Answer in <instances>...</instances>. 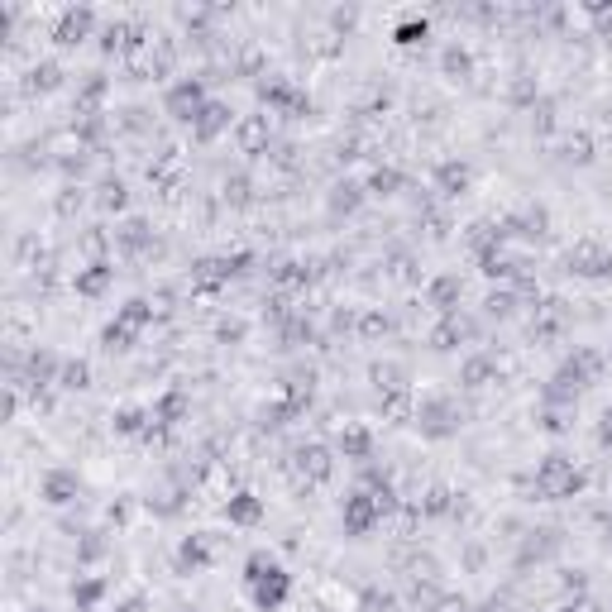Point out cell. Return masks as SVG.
Listing matches in <instances>:
<instances>
[{"instance_id":"cell-40","label":"cell","mask_w":612,"mask_h":612,"mask_svg":"<svg viewBox=\"0 0 612 612\" xmlns=\"http://www.w3.org/2000/svg\"><path fill=\"white\" fill-rule=\"evenodd\" d=\"M421 512H426V517L455 512V493H450V488H431V493H426V503H421Z\"/></svg>"},{"instance_id":"cell-6","label":"cell","mask_w":612,"mask_h":612,"mask_svg":"<svg viewBox=\"0 0 612 612\" xmlns=\"http://www.w3.org/2000/svg\"><path fill=\"white\" fill-rule=\"evenodd\" d=\"M206 101H211V96H206V87H201V77H177L173 87L163 91V110L173 115L177 125H192Z\"/></svg>"},{"instance_id":"cell-1","label":"cell","mask_w":612,"mask_h":612,"mask_svg":"<svg viewBox=\"0 0 612 612\" xmlns=\"http://www.w3.org/2000/svg\"><path fill=\"white\" fill-rule=\"evenodd\" d=\"M244 593H249L254 612H278V608H287V598H292V574L283 569L278 555L254 550V555L244 560Z\"/></svg>"},{"instance_id":"cell-2","label":"cell","mask_w":612,"mask_h":612,"mask_svg":"<svg viewBox=\"0 0 612 612\" xmlns=\"http://www.w3.org/2000/svg\"><path fill=\"white\" fill-rule=\"evenodd\" d=\"M598 373H603V354H598V350H584V345H579L574 354H565V359H560V369L550 373V383H546V393H541V402H555V407H574V402H579V393L598 383Z\"/></svg>"},{"instance_id":"cell-53","label":"cell","mask_w":612,"mask_h":612,"mask_svg":"<svg viewBox=\"0 0 612 612\" xmlns=\"http://www.w3.org/2000/svg\"><path fill=\"white\" fill-rule=\"evenodd\" d=\"M29 612H53V608H29Z\"/></svg>"},{"instance_id":"cell-51","label":"cell","mask_w":612,"mask_h":612,"mask_svg":"<svg viewBox=\"0 0 612 612\" xmlns=\"http://www.w3.org/2000/svg\"><path fill=\"white\" fill-rule=\"evenodd\" d=\"M555 612H589L584 603H565V608H555Z\"/></svg>"},{"instance_id":"cell-3","label":"cell","mask_w":612,"mask_h":612,"mask_svg":"<svg viewBox=\"0 0 612 612\" xmlns=\"http://www.w3.org/2000/svg\"><path fill=\"white\" fill-rule=\"evenodd\" d=\"M393 512V488H354L345 507H340V526H345V536H369L373 526L383 522Z\"/></svg>"},{"instance_id":"cell-28","label":"cell","mask_w":612,"mask_h":612,"mask_svg":"<svg viewBox=\"0 0 612 612\" xmlns=\"http://www.w3.org/2000/svg\"><path fill=\"white\" fill-rule=\"evenodd\" d=\"M364 187H369V197H397V192L407 187V173H402V168H393V163H383V168H373V173H369V182H364Z\"/></svg>"},{"instance_id":"cell-50","label":"cell","mask_w":612,"mask_h":612,"mask_svg":"<svg viewBox=\"0 0 612 612\" xmlns=\"http://www.w3.org/2000/svg\"><path fill=\"white\" fill-rule=\"evenodd\" d=\"M378 330H388V316H364V335H378Z\"/></svg>"},{"instance_id":"cell-33","label":"cell","mask_w":612,"mask_h":612,"mask_svg":"<svg viewBox=\"0 0 612 612\" xmlns=\"http://www.w3.org/2000/svg\"><path fill=\"white\" fill-rule=\"evenodd\" d=\"M373 388L383 397H402V388H407V369L402 364H373Z\"/></svg>"},{"instance_id":"cell-39","label":"cell","mask_w":612,"mask_h":612,"mask_svg":"<svg viewBox=\"0 0 612 612\" xmlns=\"http://www.w3.org/2000/svg\"><path fill=\"white\" fill-rule=\"evenodd\" d=\"M115 316H120V321H130L134 330H144V326H149V321H153V306L144 302V297H130V302L120 306Z\"/></svg>"},{"instance_id":"cell-7","label":"cell","mask_w":612,"mask_h":612,"mask_svg":"<svg viewBox=\"0 0 612 612\" xmlns=\"http://www.w3.org/2000/svg\"><path fill=\"white\" fill-rule=\"evenodd\" d=\"M82 498V474L77 469H48L39 479V503L44 507H72Z\"/></svg>"},{"instance_id":"cell-34","label":"cell","mask_w":612,"mask_h":612,"mask_svg":"<svg viewBox=\"0 0 612 612\" xmlns=\"http://www.w3.org/2000/svg\"><path fill=\"white\" fill-rule=\"evenodd\" d=\"M58 388H67V393H87L91 388V364L87 359H63V378H58Z\"/></svg>"},{"instance_id":"cell-18","label":"cell","mask_w":612,"mask_h":612,"mask_svg":"<svg viewBox=\"0 0 612 612\" xmlns=\"http://www.w3.org/2000/svg\"><path fill=\"white\" fill-rule=\"evenodd\" d=\"M225 522L230 526H259L263 522V498L259 493H249V488L230 493V503H225Z\"/></svg>"},{"instance_id":"cell-54","label":"cell","mask_w":612,"mask_h":612,"mask_svg":"<svg viewBox=\"0 0 612 612\" xmlns=\"http://www.w3.org/2000/svg\"><path fill=\"white\" fill-rule=\"evenodd\" d=\"M182 612H197V608H182Z\"/></svg>"},{"instance_id":"cell-30","label":"cell","mask_w":612,"mask_h":612,"mask_svg":"<svg viewBox=\"0 0 612 612\" xmlns=\"http://www.w3.org/2000/svg\"><path fill=\"white\" fill-rule=\"evenodd\" d=\"M149 407H120V412L110 416V426H115V436H149Z\"/></svg>"},{"instance_id":"cell-20","label":"cell","mask_w":612,"mask_h":612,"mask_svg":"<svg viewBox=\"0 0 612 612\" xmlns=\"http://www.w3.org/2000/svg\"><path fill=\"white\" fill-rule=\"evenodd\" d=\"M469 182H474V173H469V163H459V158H450V163H440L436 168V192L440 197H464V192H469Z\"/></svg>"},{"instance_id":"cell-14","label":"cell","mask_w":612,"mask_h":612,"mask_svg":"<svg viewBox=\"0 0 612 612\" xmlns=\"http://www.w3.org/2000/svg\"><path fill=\"white\" fill-rule=\"evenodd\" d=\"M216 560V546H211V536L201 531V536H187L182 546H177V574H201V569Z\"/></svg>"},{"instance_id":"cell-48","label":"cell","mask_w":612,"mask_h":612,"mask_svg":"<svg viewBox=\"0 0 612 612\" xmlns=\"http://www.w3.org/2000/svg\"><path fill=\"white\" fill-rule=\"evenodd\" d=\"M436 612H469V598H459V593H445Z\"/></svg>"},{"instance_id":"cell-4","label":"cell","mask_w":612,"mask_h":612,"mask_svg":"<svg viewBox=\"0 0 612 612\" xmlns=\"http://www.w3.org/2000/svg\"><path fill=\"white\" fill-rule=\"evenodd\" d=\"M531 483H536V493H541L546 503H560V498H579L589 479H584V469H579L574 459L555 450V455H546L536 464V479Z\"/></svg>"},{"instance_id":"cell-42","label":"cell","mask_w":612,"mask_h":612,"mask_svg":"<svg viewBox=\"0 0 612 612\" xmlns=\"http://www.w3.org/2000/svg\"><path fill=\"white\" fill-rule=\"evenodd\" d=\"M244 330H249L244 321H220V326H216V340H220V345H240Z\"/></svg>"},{"instance_id":"cell-22","label":"cell","mask_w":612,"mask_h":612,"mask_svg":"<svg viewBox=\"0 0 612 612\" xmlns=\"http://www.w3.org/2000/svg\"><path fill=\"white\" fill-rule=\"evenodd\" d=\"M364 197H369L364 182H335L330 187V216H354L364 206Z\"/></svg>"},{"instance_id":"cell-52","label":"cell","mask_w":612,"mask_h":612,"mask_svg":"<svg viewBox=\"0 0 612 612\" xmlns=\"http://www.w3.org/2000/svg\"><path fill=\"white\" fill-rule=\"evenodd\" d=\"M603 531H608V546H612V517H608V522H603Z\"/></svg>"},{"instance_id":"cell-11","label":"cell","mask_w":612,"mask_h":612,"mask_svg":"<svg viewBox=\"0 0 612 612\" xmlns=\"http://www.w3.org/2000/svg\"><path fill=\"white\" fill-rule=\"evenodd\" d=\"M292 459H297V474H302L306 483H326L330 474H335V459H330V450L321 445V440H306V445H297V450H292Z\"/></svg>"},{"instance_id":"cell-8","label":"cell","mask_w":612,"mask_h":612,"mask_svg":"<svg viewBox=\"0 0 612 612\" xmlns=\"http://www.w3.org/2000/svg\"><path fill=\"white\" fill-rule=\"evenodd\" d=\"M569 273H579V278H612V254L598 240H579L569 249Z\"/></svg>"},{"instance_id":"cell-35","label":"cell","mask_w":612,"mask_h":612,"mask_svg":"<svg viewBox=\"0 0 612 612\" xmlns=\"http://www.w3.org/2000/svg\"><path fill=\"white\" fill-rule=\"evenodd\" d=\"M440 67H445V77H455V82H464V77L474 72V58H469V48L450 44L445 53H440Z\"/></svg>"},{"instance_id":"cell-13","label":"cell","mask_w":612,"mask_h":612,"mask_svg":"<svg viewBox=\"0 0 612 612\" xmlns=\"http://www.w3.org/2000/svg\"><path fill=\"white\" fill-rule=\"evenodd\" d=\"M110 240H115V249H120V254L139 259V254H149V249H153V230H149V220L130 216L125 225H115V230H110Z\"/></svg>"},{"instance_id":"cell-36","label":"cell","mask_w":612,"mask_h":612,"mask_svg":"<svg viewBox=\"0 0 612 612\" xmlns=\"http://www.w3.org/2000/svg\"><path fill=\"white\" fill-rule=\"evenodd\" d=\"M240 144H244V153H268V120L263 115H254V120L240 125Z\"/></svg>"},{"instance_id":"cell-24","label":"cell","mask_w":612,"mask_h":612,"mask_svg":"<svg viewBox=\"0 0 612 612\" xmlns=\"http://www.w3.org/2000/svg\"><path fill=\"white\" fill-rule=\"evenodd\" d=\"M493 378H498L493 354H469V359L459 364V383H464V388H488Z\"/></svg>"},{"instance_id":"cell-21","label":"cell","mask_w":612,"mask_h":612,"mask_svg":"<svg viewBox=\"0 0 612 612\" xmlns=\"http://www.w3.org/2000/svg\"><path fill=\"white\" fill-rule=\"evenodd\" d=\"M106 593H110V584L101 574H77V579H72V603H77V612H96Z\"/></svg>"},{"instance_id":"cell-25","label":"cell","mask_w":612,"mask_h":612,"mask_svg":"<svg viewBox=\"0 0 612 612\" xmlns=\"http://www.w3.org/2000/svg\"><path fill=\"white\" fill-rule=\"evenodd\" d=\"M340 455L354 459V464H369L373 459V431L369 426H345V431H340Z\"/></svg>"},{"instance_id":"cell-15","label":"cell","mask_w":612,"mask_h":612,"mask_svg":"<svg viewBox=\"0 0 612 612\" xmlns=\"http://www.w3.org/2000/svg\"><path fill=\"white\" fill-rule=\"evenodd\" d=\"M149 416H153L149 421V440H153V431H168V426H177V421L187 416V393H182V388H168V393L149 407Z\"/></svg>"},{"instance_id":"cell-27","label":"cell","mask_w":612,"mask_h":612,"mask_svg":"<svg viewBox=\"0 0 612 612\" xmlns=\"http://www.w3.org/2000/svg\"><path fill=\"white\" fill-rule=\"evenodd\" d=\"M130 206V187H125V177H106L101 187H96V211H106V216H120Z\"/></svg>"},{"instance_id":"cell-46","label":"cell","mask_w":612,"mask_h":612,"mask_svg":"<svg viewBox=\"0 0 612 612\" xmlns=\"http://www.w3.org/2000/svg\"><path fill=\"white\" fill-rule=\"evenodd\" d=\"M416 39H426V20H421V24H402V29H397V44H416Z\"/></svg>"},{"instance_id":"cell-41","label":"cell","mask_w":612,"mask_h":612,"mask_svg":"<svg viewBox=\"0 0 612 612\" xmlns=\"http://www.w3.org/2000/svg\"><path fill=\"white\" fill-rule=\"evenodd\" d=\"M589 149H593L589 139H584V134H574V139L565 144V163H589V158H593Z\"/></svg>"},{"instance_id":"cell-19","label":"cell","mask_w":612,"mask_h":612,"mask_svg":"<svg viewBox=\"0 0 612 612\" xmlns=\"http://www.w3.org/2000/svg\"><path fill=\"white\" fill-rule=\"evenodd\" d=\"M560 550V531L555 526H541V531H526V546H522V555H517V565H541V560H550Z\"/></svg>"},{"instance_id":"cell-37","label":"cell","mask_w":612,"mask_h":612,"mask_svg":"<svg viewBox=\"0 0 612 612\" xmlns=\"http://www.w3.org/2000/svg\"><path fill=\"white\" fill-rule=\"evenodd\" d=\"M569 412H574V407L541 402V431H550V436H565V431H569Z\"/></svg>"},{"instance_id":"cell-47","label":"cell","mask_w":612,"mask_h":612,"mask_svg":"<svg viewBox=\"0 0 612 612\" xmlns=\"http://www.w3.org/2000/svg\"><path fill=\"white\" fill-rule=\"evenodd\" d=\"M115 612H149V603H144V593H130V598L115 603Z\"/></svg>"},{"instance_id":"cell-12","label":"cell","mask_w":612,"mask_h":612,"mask_svg":"<svg viewBox=\"0 0 612 612\" xmlns=\"http://www.w3.org/2000/svg\"><path fill=\"white\" fill-rule=\"evenodd\" d=\"M479 326H474V316H464V311H450V316H440V326L431 330V350H459L464 340H474Z\"/></svg>"},{"instance_id":"cell-23","label":"cell","mask_w":612,"mask_h":612,"mask_svg":"<svg viewBox=\"0 0 612 612\" xmlns=\"http://www.w3.org/2000/svg\"><path fill=\"white\" fill-rule=\"evenodd\" d=\"M58 87H63V67L53 63V58L34 63L29 77H24V91H29V96H48V91H58Z\"/></svg>"},{"instance_id":"cell-32","label":"cell","mask_w":612,"mask_h":612,"mask_svg":"<svg viewBox=\"0 0 612 612\" xmlns=\"http://www.w3.org/2000/svg\"><path fill=\"white\" fill-rule=\"evenodd\" d=\"M259 101H263V106H297V110L306 106V101L287 87L283 77H268V82H259Z\"/></svg>"},{"instance_id":"cell-5","label":"cell","mask_w":612,"mask_h":612,"mask_svg":"<svg viewBox=\"0 0 612 612\" xmlns=\"http://www.w3.org/2000/svg\"><path fill=\"white\" fill-rule=\"evenodd\" d=\"M412 426L426 440H450V436H459V426H464V412H459V402L450 393H426L421 402H416Z\"/></svg>"},{"instance_id":"cell-45","label":"cell","mask_w":612,"mask_h":612,"mask_svg":"<svg viewBox=\"0 0 612 612\" xmlns=\"http://www.w3.org/2000/svg\"><path fill=\"white\" fill-rule=\"evenodd\" d=\"M593 440H598V450H612V407L598 416V431H593Z\"/></svg>"},{"instance_id":"cell-17","label":"cell","mask_w":612,"mask_h":612,"mask_svg":"<svg viewBox=\"0 0 612 612\" xmlns=\"http://www.w3.org/2000/svg\"><path fill=\"white\" fill-rule=\"evenodd\" d=\"M115 283V263L106 259H91L87 268H77V297H106V287Z\"/></svg>"},{"instance_id":"cell-49","label":"cell","mask_w":612,"mask_h":612,"mask_svg":"<svg viewBox=\"0 0 612 612\" xmlns=\"http://www.w3.org/2000/svg\"><path fill=\"white\" fill-rule=\"evenodd\" d=\"M101 550H106V541H101V536H91V541H82V560H96Z\"/></svg>"},{"instance_id":"cell-31","label":"cell","mask_w":612,"mask_h":612,"mask_svg":"<svg viewBox=\"0 0 612 612\" xmlns=\"http://www.w3.org/2000/svg\"><path fill=\"white\" fill-rule=\"evenodd\" d=\"M134 340H139V330H134L130 321H120V316H115V321H110V326L101 330V350H106V354L134 350Z\"/></svg>"},{"instance_id":"cell-38","label":"cell","mask_w":612,"mask_h":612,"mask_svg":"<svg viewBox=\"0 0 612 612\" xmlns=\"http://www.w3.org/2000/svg\"><path fill=\"white\" fill-rule=\"evenodd\" d=\"M488 316H493V321H507V316H512V311H517V292H512V287H498V292H488Z\"/></svg>"},{"instance_id":"cell-26","label":"cell","mask_w":612,"mask_h":612,"mask_svg":"<svg viewBox=\"0 0 612 612\" xmlns=\"http://www.w3.org/2000/svg\"><path fill=\"white\" fill-rule=\"evenodd\" d=\"M63 378V359L53 350H34L29 354V383L34 388H48V383H58Z\"/></svg>"},{"instance_id":"cell-43","label":"cell","mask_w":612,"mask_h":612,"mask_svg":"<svg viewBox=\"0 0 612 612\" xmlns=\"http://www.w3.org/2000/svg\"><path fill=\"white\" fill-rule=\"evenodd\" d=\"M225 197L235 201V206H244L249 201V177H225Z\"/></svg>"},{"instance_id":"cell-29","label":"cell","mask_w":612,"mask_h":612,"mask_svg":"<svg viewBox=\"0 0 612 612\" xmlns=\"http://www.w3.org/2000/svg\"><path fill=\"white\" fill-rule=\"evenodd\" d=\"M110 82L101 77V72H91L87 82H82V91H77V115L87 120V115H101V101H106Z\"/></svg>"},{"instance_id":"cell-44","label":"cell","mask_w":612,"mask_h":612,"mask_svg":"<svg viewBox=\"0 0 612 612\" xmlns=\"http://www.w3.org/2000/svg\"><path fill=\"white\" fill-rule=\"evenodd\" d=\"M364 603H369V612H393V608H397V598H393V593H378V589L364 593Z\"/></svg>"},{"instance_id":"cell-10","label":"cell","mask_w":612,"mask_h":612,"mask_svg":"<svg viewBox=\"0 0 612 612\" xmlns=\"http://www.w3.org/2000/svg\"><path fill=\"white\" fill-rule=\"evenodd\" d=\"M225 130H235V110L225 106V101H206L201 115L192 120V139H197V144H216Z\"/></svg>"},{"instance_id":"cell-16","label":"cell","mask_w":612,"mask_h":612,"mask_svg":"<svg viewBox=\"0 0 612 612\" xmlns=\"http://www.w3.org/2000/svg\"><path fill=\"white\" fill-rule=\"evenodd\" d=\"M459 297H464V278H459V273H440V278H431V287H426V302L436 306L440 316L459 311Z\"/></svg>"},{"instance_id":"cell-9","label":"cell","mask_w":612,"mask_h":612,"mask_svg":"<svg viewBox=\"0 0 612 612\" xmlns=\"http://www.w3.org/2000/svg\"><path fill=\"white\" fill-rule=\"evenodd\" d=\"M91 24H96V10L91 5H77V10H63V20L53 24V44L58 48H77L91 39Z\"/></svg>"}]
</instances>
